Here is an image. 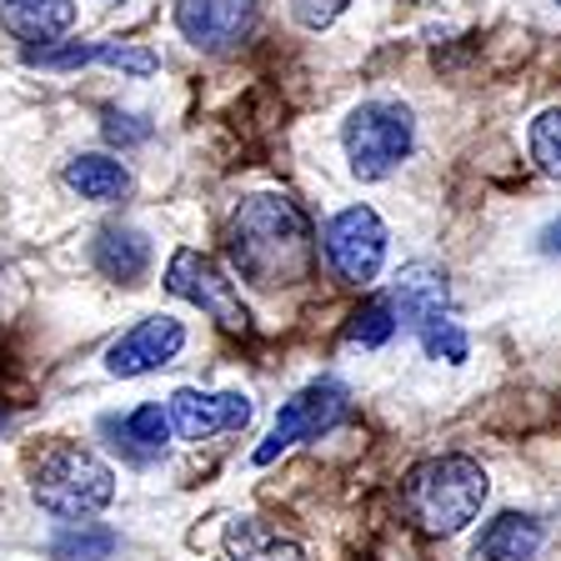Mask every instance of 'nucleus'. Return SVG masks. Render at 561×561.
<instances>
[{
    "mask_svg": "<svg viewBox=\"0 0 561 561\" xmlns=\"http://www.w3.org/2000/svg\"><path fill=\"white\" fill-rule=\"evenodd\" d=\"M226 241H231V266L261 291L311 276V221L286 196H245Z\"/></svg>",
    "mask_w": 561,
    "mask_h": 561,
    "instance_id": "obj_1",
    "label": "nucleus"
},
{
    "mask_svg": "<svg viewBox=\"0 0 561 561\" xmlns=\"http://www.w3.org/2000/svg\"><path fill=\"white\" fill-rule=\"evenodd\" d=\"M486 502V471L471 456H432L421 467L407 471L401 481V506H407L411 526L426 537H456L481 516Z\"/></svg>",
    "mask_w": 561,
    "mask_h": 561,
    "instance_id": "obj_2",
    "label": "nucleus"
},
{
    "mask_svg": "<svg viewBox=\"0 0 561 561\" xmlns=\"http://www.w3.org/2000/svg\"><path fill=\"white\" fill-rule=\"evenodd\" d=\"M31 496L41 512L60 516V522H85V516L105 512L116 502V471L105 467L95 451H85V446L56 442L35 461Z\"/></svg>",
    "mask_w": 561,
    "mask_h": 561,
    "instance_id": "obj_3",
    "label": "nucleus"
},
{
    "mask_svg": "<svg viewBox=\"0 0 561 561\" xmlns=\"http://www.w3.org/2000/svg\"><path fill=\"white\" fill-rule=\"evenodd\" d=\"M411 140H416V121H411V111L397 101L356 105L346 116V130H341L346 161L362 181H381V175L397 171V165L411 156Z\"/></svg>",
    "mask_w": 561,
    "mask_h": 561,
    "instance_id": "obj_4",
    "label": "nucleus"
},
{
    "mask_svg": "<svg viewBox=\"0 0 561 561\" xmlns=\"http://www.w3.org/2000/svg\"><path fill=\"white\" fill-rule=\"evenodd\" d=\"M165 291L181 296V301H191V306H201V311H206L216 327H226V331L251 327V316H245L236 286L226 280V271L216 266L210 256L191 251V245H181V251L171 256V266H165Z\"/></svg>",
    "mask_w": 561,
    "mask_h": 561,
    "instance_id": "obj_5",
    "label": "nucleus"
},
{
    "mask_svg": "<svg viewBox=\"0 0 561 561\" xmlns=\"http://www.w3.org/2000/svg\"><path fill=\"white\" fill-rule=\"evenodd\" d=\"M351 397L341 381H311L306 391H296L286 407L276 411V426H271V436L256 446V467H266V461H276L286 446L296 442H316L321 432H331L341 416H346Z\"/></svg>",
    "mask_w": 561,
    "mask_h": 561,
    "instance_id": "obj_6",
    "label": "nucleus"
},
{
    "mask_svg": "<svg viewBox=\"0 0 561 561\" xmlns=\"http://www.w3.org/2000/svg\"><path fill=\"white\" fill-rule=\"evenodd\" d=\"M327 256L341 280L371 286L386 261V226L371 206H346L327 221Z\"/></svg>",
    "mask_w": 561,
    "mask_h": 561,
    "instance_id": "obj_7",
    "label": "nucleus"
},
{
    "mask_svg": "<svg viewBox=\"0 0 561 561\" xmlns=\"http://www.w3.org/2000/svg\"><path fill=\"white\" fill-rule=\"evenodd\" d=\"M251 397L245 391H196V386H181L165 407L171 416L175 436H186V442H210V436L221 432H241L245 421H251Z\"/></svg>",
    "mask_w": 561,
    "mask_h": 561,
    "instance_id": "obj_8",
    "label": "nucleus"
},
{
    "mask_svg": "<svg viewBox=\"0 0 561 561\" xmlns=\"http://www.w3.org/2000/svg\"><path fill=\"white\" fill-rule=\"evenodd\" d=\"M181 346H186V327L175 316H146V321H136L116 346L105 351V371L126 376V381L146 371H161V366H171L181 356Z\"/></svg>",
    "mask_w": 561,
    "mask_h": 561,
    "instance_id": "obj_9",
    "label": "nucleus"
},
{
    "mask_svg": "<svg viewBox=\"0 0 561 561\" xmlns=\"http://www.w3.org/2000/svg\"><path fill=\"white\" fill-rule=\"evenodd\" d=\"M261 5L256 0H175V25L196 50H231L241 46Z\"/></svg>",
    "mask_w": 561,
    "mask_h": 561,
    "instance_id": "obj_10",
    "label": "nucleus"
},
{
    "mask_svg": "<svg viewBox=\"0 0 561 561\" xmlns=\"http://www.w3.org/2000/svg\"><path fill=\"white\" fill-rule=\"evenodd\" d=\"M25 60L41 66V70H76V66H91V60H105V66L126 70V76H151V70L161 66L151 50L121 46V41H91V46H81V41H70V46H35V50H25Z\"/></svg>",
    "mask_w": 561,
    "mask_h": 561,
    "instance_id": "obj_11",
    "label": "nucleus"
},
{
    "mask_svg": "<svg viewBox=\"0 0 561 561\" xmlns=\"http://www.w3.org/2000/svg\"><path fill=\"white\" fill-rule=\"evenodd\" d=\"M391 306H397V321L411 331H421L426 321L446 316V271L432 261H411L397 271V286H391Z\"/></svg>",
    "mask_w": 561,
    "mask_h": 561,
    "instance_id": "obj_12",
    "label": "nucleus"
},
{
    "mask_svg": "<svg viewBox=\"0 0 561 561\" xmlns=\"http://www.w3.org/2000/svg\"><path fill=\"white\" fill-rule=\"evenodd\" d=\"M541 537H547V531H541L537 516L502 512V516H491V522L481 526L471 557L477 561H531L541 551Z\"/></svg>",
    "mask_w": 561,
    "mask_h": 561,
    "instance_id": "obj_13",
    "label": "nucleus"
},
{
    "mask_svg": "<svg viewBox=\"0 0 561 561\" xmlns=\"http://www.w3.org/2000/svg\"><path fill=\"white\" fill-rule=\"evenodd\" d=\"M95 271L121 286H140V276L151 271V241L136 226H105L95 236Z\"/></svg>",
    "mask_w": 561,
    "mask_h": 561,
    "instance_id": "obj_14",
    "label": "nucleus"
},
{
    "mask_svg": "<svg viewBox=\"0 0 561 561\" xmlns=\"http://www.w3.org/2000/svg\"><path fill=\"white\" fill-rule=\"evenodd\" d=\"M76 21V0H0V25L15 41H56Z\"/></svg>",
    "mask_w": 561,
    "mask_h": 561,
    "instance_id": "obj_15",
    "label": "nucleus"
},
{
    "mask_svg": "<svg viewBox=\"0 0 561 561\" xmlns=\"http://www.w3.org/2000/svg\"><path fill=\"white\" fill-rule=\"evenodd\" d=\"M101 432L116 436L111 446H116V451H126L130 461H156V456H161V446H165V436H171V416H165L156 401H146V407H136L126 421L105 416Z\"/></svg>",
    "mask_w": 561,
    "mask_h": 561,
    "instance_id": "obj_16",
    "label": "nucleus"
},
{
    "mask_svg": "<svg viewBox=\"0 0 561 561\" xmlns=\"http://www.w3.org/2000/svg\"><path fill=\"white\" fill-rule=\"evenodd\" d=\"M226 551L236 561H306V547L291 537H280L276 526L256 522V516H245V522H231L226 531Z\"/></svg>",
    "mask_w": 561,
    "mask_h": 561,
    "instance_id": "obj_17",
    "label": "nucleus"
},
{
    "mask_svg": "<svg viewBox=\"0 0 561 561\" xmlns=\"http://www.w3.org/2000/svg\"><path fill=\"white\" fill-rule=\"evenodd\" d=\"M66 186L81 201H121L130 196V171L111 156H76L66 165Z\"/></svg>",
    "mask_w": 561,
    "mask_h": 561,
    "instance_id": "obj_18",
    "label": "nucleus"
},
{
    "mask_svg": "<svg viewBox=\"0 0 561 561\" xmlns=\"http://www.w3.org/2000/svg\"><path fill=\"white\" fill-rule=\"evenodd\" d=\"M111 551H116V531L95 522H70L50 541V557L56 561H111Z\"/></svg>",
    "mask_w": 561,
    "mask_h": 561,
    "instance_id": "obj_19",
    "label": "nucleus"
},
{
    "mask_svg": "<svg viewBox=\"0 0 561 561\" xmlns=\"http://www.w3.org/2000/svg\"><path fill=\"white\" fill-rule=\"evenodd\" d=\"M397 306H391V296H371V301H362V311L351 316L346 336L356 341V346H386V341L397 336Z\"/></svg>",
    "mask_w": 561,
    "mask_h": 561,
    "instance_id": "obj_20",
    "label": "nucleus"
},
{
    "mask_svg": "<svg viewBox=\"0 0 561 561\" xmlns=\"http://www.w3.org/2000/svg\"><path fill=\"white\" fill-rule=\"evenodd\" d=\"M526 146H531V161H537L551 181H561V105H551V111H541V116L531 121Z\"/></svg>",
    "mask_w": 561,
    "mask_h": 561,
    "instance_id": "obj_21",
    "label": "nucleus"
},
{
    "mask_svg": "<svg viewBox=\"0 0 561 561\" xmlns=\"http://www.w3.org/2000/svg\"><path fill=\"white\" fill-rule=\"evenodd\" d=\"M416 336H421V351H426L432 362H446V366H461V362H467V351H471L467 331L456 327L451 316H436V321H426Z\"/></svg>",
    "mask_w": 561,
    "mask_h": 561,
    "instance_id": "obj_22",
    "label": "nucleus"
},
{
    "mask_svg": "<svg viewBox=\"0 0 561 561\" xmlns=\"http://www.w3.org/2000/svg\"><path fill=\"white\" fill-rule=\"evenodd\" d=\"M105 140H116V146H140V140H151V121L126 116V111H105Z\"/></svg>",
    "mask_w": 561,
    "mask_h": 561,
    "instance_id": "obj_23",
    "label": "nucleus"
},
{
    "mask_svg": "<svg viewBox=\"0 0 561 561\" xmlns=\"http://www.w3.org/2000/svg\"><path fill=\"white\" fill-rule=\"evenodd\" d=\"M346 5H351V0H296V21H301L306 31H327V25L336 21Z\"/></svg>",
    "mask_w": 561,
    "mask_h": 561,
    "instance_id": "obj_24",
    "label": "nucleus"
},
{
    "mask_svg": "<svg viewBox=\"0 0 561 561\" xmlns=\"http://www.w3.org/2000/svg\"><path fill=\"white\" fill-rule=\"evenodd\" d=\"M541 251H547V256H561V221H551L547 231H541Z\"/></svg>",
    "mask_w": 561,
    "mask_h": 561,
    "instance_id": "obj_25",
    "label": "nucleus"
},
{
    "mask_svg": "<svg viewBox=\"0 0 561 561\" xmlns=\"http://www.w3.org/2000/svg\"><path fill=\"white\" fill-rule=\"evenodd\" d=\"M5 421H11V416H5V407H0V432H5Z\"/></svg>",
    "mask_w": 561,
    "mask_h": 561,
    "instance_id": "obj_26",
    "label": "nucleus"
},
{
    "mask_svg": "<svg viewBox=\"0 0 561 561\" xmlns=\"http://www.w3.org/2000/svg\"><path fill=\"white\" fill-rule=\"evenodd\" d=\"M557 5H561V0H557Z\"/></svg>",
    "mask_w": 561,
    "mask_h": 561,
    "instance_id": "obj_27",
    "label": "nucleus"
}]
</instances>
